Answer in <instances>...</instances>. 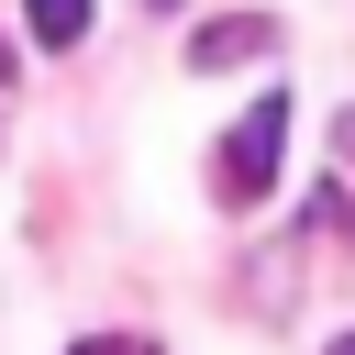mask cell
Segmentation results:
<instances>
[{
	"label": "cell",
	"instance_id": "cell-1",
	"mask_svg": "<svg viewBox=\"0 0 355 355\" xmlns=\"http://www.w3.org/2000/svg\"><path fill=\"white\" fill-rule=\"evenodd\" d=\"M277 144H288V89H266V100L222 133V155H211V200H222V211H255V200L277 189Z\"/></svg>",
	"mask_w": 355,
	"mask_h": 355
},
{
	"label": "cell",
	"instance_id": "cell-2",
	"mask_svg": "<svg viewBox=\"0 0 355 355\" xmlns=\"http://www.w3.org/2000/svg\"><path fill=\"white\" fill-rule=\"evenodd\" d=\"M255 55H277V22H266V11H222V22H200V33H189V67H200V78L255 67Z\"/></svg>",
	"mask_w": 355,
	"mask_h": 355
},
{
	"label": "cell",
	"instance_id": "cell-3",
	"mask_svg": "<svg viewBox=\"0 0 355 355\" xmlns=\"http://www.w3.org/2000/svg\"><path fill=\"white\" fill-rule=\"evenodd\" d=\"M22 33H33L44 55H67V44L89 33V0H22Z\"/></svg>",
	"mask_w": 355,
	"mask_h": 355
},
{
	"label": "cell",
	"instance_id": "cell-4",
	"mask_svg": "<svg viewBox=\"0 0 355 355\" xmlns=\"http://www.w3.org/2000/svg\"><path fill=\"white\" fill-rule=\"evenodd\" d=\"M78 355H155V344H144V333H89Z\"/></svg>",
	"mask_w": 355,
	"mask_h": 355
},
{
	"label": "cell",
	"instance_id": "cell-5",
	"mask_svg": "<svg viewBox=\"0 0 355 355\" xmlns=\"http://www.w3.org/2000/svg\"><path fill=\"white\" fill-rule=\"evenodd\" d=\"M333 155H344V166H355V111H344V122H333Z\"/></svg>",
	"mask_w": 355,
	"mask_h": 355
},
{
	"label": "cell",
	"instance_id": "cell-6",
	"mask_svg": "<svg viewBox=\"0 0 355 355\" xmlns=\"http://www.w3.org/2000/svg\"><path fill=\"white\" fill-rule=\"evenodd\" d=\"M333 355H355V333H333Z\"/></svg>",
	"mask_w": 355,
	"mask_h": 355
},
{
	"label": "cell",
	"instance_id": "cell-7",
	"mask_svg": "<svg viewBox=\"0 0 355 355\" xmlns=\"http://www.w3.org/2000/svg\"><path fill=\"white\" fill-rule=\"evenodd\" d=\"M0 78H11V44H0Z\"/></svg>",
	"mask_w": 355,
	"mask_h": 355
}]
</instances>
